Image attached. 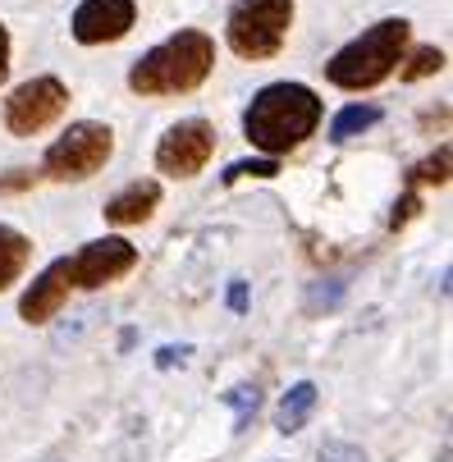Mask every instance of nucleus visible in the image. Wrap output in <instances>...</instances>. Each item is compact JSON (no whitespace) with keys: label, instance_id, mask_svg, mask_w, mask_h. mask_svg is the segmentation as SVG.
Listing matches in <instances>:
<instances>
[{"label":"nucleus","instance_id":"nucleus-1","mask_svg":"<svg viewBox=\"0 0 453 462\" xmlns=\"http://www.w3.org/2000/svg\"><path fill=\"white\" fill-rule=\"evenodd\" d=\"M320 115L326 106L307 83H271L243 110V138L266 156H289L320 128Z\"/></svg>","mask_w":453,"mask_h":462},{"label":"nucleus","instance_id":"nucleus-2","mask_svg":"<svg viewBox=\"0 0 453 462\" xmlns=\"http://www.w3.org/2000/svg\"><path fill=\"white\" fill-rule=\"evenodd\" d=\"M216 69V42L202 28H183L152 46L134 69H128V88L138 97H188L198 92Z\"/></svg>","mask_w":453,"mask_h":462},{"label":"nucleus","instance_id":"nucleus-3","mask_svg":"<svg viewBox=\"0 0 453 462\" xmlns=\"http://www.w3.org/2000/svg\"><path fill=\"white\" fill-rule=\"evenodd\" d=\"M408 42H412V23L408 19H380L362 37H353L348 46H339L326 60V79L335 88H344V92H371L403 64Z\"/></svg>","mask_w":453,"mask_h":462},{"label":"nucleus","instance_id":"nucleus-4","mask_svg":"<svg viewBox=\"0 0 453 462\" xmlns=\"http://www.w3.org/2000/svg\"><path fill=\"white\" fill-rule=\"evenodd\" d=\"M293 28V0H234L225 19V42L238 60H275Z\"/></svg>","mask_w":453,"mask_h":462},{"label":"nucleus","instance_id":"nucleus-5","mask_svg":"<svg viewBox=\"0 0 453 462\" xmlns=\"http://www.w3.org/2000/svg\"><path fill=\"white\" fill-rule=\"evenodd\" d=\"M110 156H115V134L97 119H83V124H69V134L60 143H51L42 174L51 183H83V179L101 174Z\"/></svg>","mask_w":453,"mask_h":462},{"label":"nucleus","instance_id":"nucleus-6","mask_svg":"<svg viewBox=\"0 0 453 462\" xmlns=\"http://www.w3.org/2000/svg\"><path fill=\"white\" fill-rule=\"evenodd\" d=\"M64 110H69V88L60 79H28L5 97V128L14 138H32L42 128H51Z\"/></svg>","mask_w":453,"mask_h":462},{"label":"nucleus","instance_id":"nucleus-7","mask_svg":"<svg viewBox=\"0 0 453 462\" xmlns=\"http://www.w3.org/2000/svg\"><path fill=\"white\" fill-rule=\"evenodd\" d=\"M211 156H216V128L207 119H179L156 143V170L170 174V179L202 174Z\"/></svg>","mask_w":453,"mask_h":462},{"label":"nucleus","instance_id":"nucleus-8","mask_svg":"<svg viewBox=\"0 0 453 462\" xmlns=\"http://www.w3.org/2000/svg\"><path fill=\"white\" fill-rule=\"evenodd\" d=\"M134 266H138V247L128 238H97L79 256H69L74 289H106V284L124 280Z\"/></svg>","mask_w":453,"mask_h":462},{"label":"nucleus","instance_id":"nucleus-9","mask_svg":"<svg viewBox=\"0 0 453 462\" xmlns=\"http://www.w3.org/2000/svg\"><path fill=\"white\" fill-rule=\"evenodd\" d=\"M134 23H138L134 0H83L69 28H74L79 46H110V42L134 32Z\"/></svg>","mask_w":453,"mask_h":462},{"label":"nucleus","instance_id":"nucleus-10","mask_svg":"<svg viewBox=\"0 0 453 462\" xmlns=\"http://www.w3.org/2000/svg\"><path fill=\"white\" fill-rule=\"evenodd\" d=\"M69 293H74V271H69V256H60L28 284V293L19 302V316L28 325H46L51 316H60V307L69 302Z\"/></svg>","mask_w":453,"mask_h":462},{"label":"nucleus","instance_id":"nucleus-11","mask_svg":"<svg viewBox=\"0 0 453 462\" xmlns=\"http://www.w3.org/2000/svg\"><path fill=\"white\" fill-rule=\"evenodd\" d=\"M156 207H161V183L156 179H134L106 202V220L110 225H143V220L156 216Z\"/></svg>","mask_w":453,"mask_h":462},{"label":"nucleus","instance_id":"nucleus-12","mask_svg":"<svg viewBox=\"0 0 453 462\" xmlns=\"http://www.w3.org/2000/svg\"><path fill=\"white\" fill-rule=\"evenodd\" d=\"M32 261V238L19 234L14 225H0V293H5L14 280H23Z\"/></svg>","mask_w":453,"mask_h":462},{"label":"nucleus","instance_id":"nucleus-13","mask_svg":"<svg viewBox=\"0 0 453 462\" xmlns=\"http://www.w3.org/2000/svg\"><path fill=\"white\" fill-rule=\"evenodd\" d=\"M316 412V384L311 380H298L284 399H280V412H275V430L280 435H298L307 426V417Z\"/></svg>","mask_w":453,"mask_h":462},{"label":"nucleus","instance_id":"nucleus-14","mask_svg":"<svg viewBox=\"0 0 453 462\" xmlns=\"http://www.w3.org/2000/svg\"><path fill=\"white\" fill-rule=\"evenodd\" d=\"M380 124V106H348V110H339L335 115V124H330V138L335 143H348V138H357V134H366V128H375Z\"/></svg>","mask_w":453,"mask_h":462},{"label":"nucleus","instance_id":"nucleus-15","mask_svg":"<svg viewBox=\"0 0 453 462\" xmlns=\"http://www.w3.org/2000/svg\"><path fill=\"white\" fill-rule=\"evenodd\" d=\"M408 64H399V79L403 83H417V79H430L444 69V51L439 46H417L412 55H403Z\"/></svg>","mask_w":453,"mask_h":462},{"label":"nucleus","instance_id":"nucleus-16","mask_svg":"<svg viewBox=\"0 0 453 462\" xmlns=\"http://www.w3.org/2000/svg\"><path fill=\"white\" fill-rule=\"evenodd\" d=\"M448 147H435L426 161H417L408 170V188H430V183H448Z\"/></svg>","mask_w":453,"mask_h":462},{"label":"nucleus","instance_id":"nucleus-17","mask_svg":"<svg viewBox=\"0 0 453 462\" xmlns=\"http://www.w3.org/2000/svg\"><path fill=\"white\" fill-rule=\"evenodd\" d=\"M225 403L234 408V430L243 435V430L252 426L256 408H262V389H256V384H238V389H229V393H225Z\"/></svg>","mask_w":453,"mask_h":462},{"label":"nucleus","instance_id":"nucleus-18","mask_svg":"<svg viewBox=\"0 0 453 462\" xmlns=\"http://www.w3.org/2000/svg\"><path fill=\"white\" fill-rule=\"evenodd\" d=\"M280 174V156H256V161H238L225 170V183H238V179H275Z\"/></svg>","mask_w":453,"mask_h":462},{"label":"nucleus","instance_id":"nucleus-19","mask_svg":"<svg viewBox=\"0 0 453 462\" xmlns=\"http://www.w3.org/2000/svg\"><path fill=\"white\" fill-rule=\"evenodd\" d=\"M316 462H371V457L357 444H348V439H326L320 453H316Z\"/></svg>","mask_w":453,"mask_h":462},{"label":"nucleus","instance_id":"nucleus-20","mask_svg":"<svg viewBox=\"0 0 453 462\" xmlns=\"http://www.w3.org/2000/svg\"><path fill=\"white\" fill-rule=\"evenodd\" d=\"M37 170H28V165H19V170H5L0 174V192H32L37 188Z\"/></svg>","mask_w":453,"mask_h":462},{"label":"nucleus","instance_id":"nucleus-21","mask_svg":"<svg viewBox=\"0 0 453 462\" xmlns=\"http://www.w3.org/2000/svg\"><path fill=\"white\" fill-rule=\"evenodd\" d=\"M417 211H421V197H417V188H408V192L399 197V207H394V216H390V229L399 234V229H403V225H408V220H412Z\"/></svg>","mask_w":453,"mask_h":462},{"label":"nucleus","instance_id":"nucleus-22","mask_svg":"<svg viewBox=\"0 0 453 462\" xmlns=\"http://www.w3.org/2000/svg\"><path fill=\"white\" fill-rule=\"evenodd\" d=\"M339 298H344V280H335L330 289H326V284H316V289H311V298H307V307H311V311H320V307L330 311Z\"/></svg>","mask_w":453,"mask_h":462},{"label":"nucleus","instance_id":"nucleus-23","mask_svg":"<svg viewBox=\"0 0 453 462\" xmlns=\"http://www.w3.org/2000/svg\"><path fill=\"white\" fill-rule=\"evenodd\" d=\"M188 353H192L188 344H179V348H174V344H165V348L156 353V366H161V371H170V366H183V362H188Z\"/></svg>","mask_w":453,"mask_h":462},{"label":"nucleus","instance_id":"nucleus-24","mask_svg":"<svg viewBox=\"0 0 453 462\" xmlns=\"http://www.w3.org/2000/svg\"><path fill=\"white\" fill-rule=\"evenodd\" d=\"M229 311H238V316L247 311V284H243V280L229 284Z\"/></svg>","mask_w":453,"mask_h":462},{"label":"nucleus","instance_id":"nucleus-25","mask_svg":"<svg viewBox=\"0 0 453 462\" xmlns=\"http://www.w3.org/2000/svg\"><path fill=\"white\" fill-rule=\"evenodd\" d=\"M10 79V32H5V23H0V83Z\"/></svg>","mask_w":453,"mask_h":462},{"label":"nucleus","instance_id":"nucleus-26","mask_svg":"<svg viewBox=\"0 0 453 462\" xmlns=\"http://www.w3.org/2000/svg\"><path fill=\"white\" fill-rule=\"evenodd\" d=\"M435 462H453V453H448V444L439 448V457H435Z\"/></svg>","mask_w":453,"mask_h":462}]
</instances>
